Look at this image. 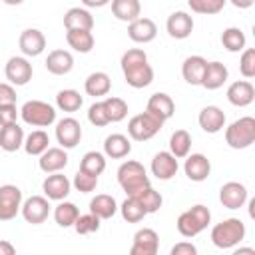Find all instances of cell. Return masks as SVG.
<instances>
[{
    "instance_id": "cell-35",
    "label": "cell",
    "mask_w": 255,
    "mask_h": 255,
    "mask_svg": "<svg viewBox=\"0 0 255 255\" xmlns=\"http://www.w3.org/2000/svg\"><path fill=\"white\" fill-rule=\"evenodd\" d=\"M221 44H223V48H225L227 52L237 54V52H243V50H245L247 38H245V34H243L241 28L229 26V28H225L223 34H221Z\"/></svg>"
},
{
    "instance_id": "cell-15",
    "label": "cell",
    "mask_w": 255,
    "mask_h": 255,
    "mask_svg": "<svg viewBox=\"0 0 255 255\" xmlns=\"http://www.w3.org/2000/svg\"><path fill=\"white\" fill-rule=\"evenodd\" d=\"M149 169H151V175H155L159 181H169L171 177H175L179 163L171 151H157L151 159Z\"/></svg>"
},
{
    "instance_id": "cell-22",
    "label": "cell",
    "mask_w": 255,
    "mask_h": 255,
    "mask_svg": "<svg viewBox=\"0 0 255 255\" xmlns=\"http://www.w3.org/2000/svg\"><path fill=\"white\" fill-rule=\"evenodd\" d=\"M197 122H199V128L205 133H217V131H221L225 128V114L217 106H205L199 112Z\"/></svg>"
},
{
    "instance_id": "cell-30",
    "label": "cell",
    "mask_w": 255,
    "mask_h": 255,
    "mask_svg": "<svg viewBox=\"0 0 255 255\" xmlns=\"http://www.w3.org/2000/svg\"><path fill=\"white\" fill-rule=\"evenodd\" d=\"M112 90V80L106 72H92L84 82V92L92 98L108 96Z\"/></svg>"
},
{
    "instance_id": "cell-10",
    "label": "cell",
    "mask_w": 255,
    "mask_h": 255,
    "mask_svg": "<svg viewBox=\"0 0 255 255\" xmlns=\"http://www.w3.org/2000/svg\"><path fill=\"white\" fill-rule=\"evenodd\" d=\"M32 74L34 70L26 56H12L4 66V76L12 86H26L32 80Z\"/></svg>"
},
{
    "instance_id": "cell-46",
    "label": "cell",
    "mask_w": 255,
    "mask_h": 255,
    "mask_svg": "<svg viewBox=\"0 0 255 255\" xmlns=\"http://www.w3.org/2000/svg\"><path fill=\"white\" fill-rule=\"evenodd\" d=\"M239 72L243 78L251 80L255 78V50L253 48H245L241 52V58H239Z\"/></svg>"
},
{
    "instance_id": "cell-3",
    "label": "cell",
    "mask_w": 255,
    "mask_h": 255,
    "mask_svg": "<svg viewBox=\"0 0 255 255\" xmlns=\"http://www.w3.org/2000/svg\"><path fill=\"white\" fill-rule=\"evenodd\" d=\"M118 183L126 195H137L141 189L151 185L145 167L135 159H128L118 167Z\"/></svg>"
},
{
    "instance_id": "cell-6",
    "label": "cell",
    "mask_w": 255,
    "mask_h": 255,
    "mask_svg": "<svg viewBox=\"0 0 255 255\" xmlns=\"http://www.w3.org/2000/svg\"><path fill=\"white\" fill-rule=\"evenodd\" d=\"M20 118L26 126L32 128H48L56 122V108L42 100H28L20 108Z\"/></svg>"
},
{
    "instance_id": "cell-11",
    "label": "cell",
    "mask_w": 255,
    "mask_h": 255,
    "mask_svg": "<svg viewBox=\"0 0 255 255\" xmlns=\"http://www.w3.org/2000/svg\"><path fill=\"white\" fill-rule=\"evenodd\" d=\"M56 139L60 147L74 149L82 139V126L76 118H62L56 124Z\"/></svg>"
},
{
    "instance_id": "cell-34",
    "label": "cell",
    "mask_w": 255,
    "mask_h": 255,
    "mask_svg": "<svg viewBox=\"0 0 255 255\" xmlns=\"http://www.w3.org/2000/svg\"><path fill=\"white\" fill-rule=\"evenodd\" d=\"M24 151L28 155H40L50 147V135L44 129H34L24 137Z\"/></svg>"
},
{
    "instance_id": "cell-50",
    "label": "cell",
    "mask_w": 255,
    "mask_h": 255,
    "mask_svg": "<svg viewBox=\"0 0 255 255\" xmlns=\"http://www.w3.org/2000/svg\"><path fill=\"white\" fill-rule=\"evenodd\" d=\"M197 247L191 241H179L171 247V255H195Z\"/></svg>"
},
{
    "instance_id": "cell-44",
    "label": "cell",
    "mask_w": 255,
    "mask_h": 255,
    "mask_svg": "<svg viewBox=\"0 0 255 255\" xmlns=\"http://www.w3.org/2000/svg\"><path fill=\"white\" fill-rule=\"evenodd\" d=\"M100 217L94 215L92 211L90 213H84V215H78V219L74 221V229L78 235H88V233H96L100 229Z\"/></svg>"
},
{
    "instance_id": "cell-32",
    "label": "cell",
    "mask_w": 255,
    "mask_h": 255,
    "mask_svg": "<svg viewBox=\"0 0 255 255\" xmlns=\"http://www.w3.org/2000/svg\"><path fill=\"white\" fill-rule=\"evenodd\" d=\"M66 42L74 52H80V54L92 52L96 44L92 30H66Z\"/></svg>"
},
{
    "instance_id": "cell-53",
    "label": "cell",
    "mask_w": 255,
    "mask_h": 255,
    "mask_svg": "<svg viewBox=\"0 0 255 255\" xmlns=\"http://www.w3.org/2000/svg\"><path fill=\"white\" fill-rule=\"evenodd\" d=\"M235 8H239V10H247V8H251L253 6V2L255 0H229Z\"/></svg>"
},
{
    "instance_id": "cell-18",
    "label": "cell",
    "mask_w": 255,
    "mask_h": 255,
    "mask_svg": "<svg viewBox=\"0 0 255 255\" xmlns=\"http://www.w3.org/2000/svg\"><path fill=\"white\" fill-rule=\"evenodd\" d=\"M165 30L171 38L175 40H185L191 36L193 32V18L183 12V10H177V12H171L167 16V22H165Z\"/></svg>"
},
{
    "instance_id": "cell-42",
    "label": "cell",
    "mask_w": 255,
    "mask_h": 255,
    "mask_svg": "<svg viewBox=\"0 0 255 255\" xmlns=\"http://www.w3.org/2000/svg\"><path fill=\"white\" fill-rule=\"evenodd\" d=\"M133 197H137V201L143 205V209H145V213L149 215V213H155V211H159V207H161V203H163V197H161V193L159 191H155L151 185L149 187H145V189H141L137 195H133Z\"/></svg>"
},
{
    "instance_id": "cell-23",
    "label": "cell",
    "mask_w": 255,
    "mask_h": 255,
    "mask_svg": "<svg viewBox=\"0 0 255 255\" xmlns=\"http://www.w3.org/2000/svg\"><path fill=\"white\" fill-rule=\"evenodd\" d=\"M38 157H40L38 165L44 173H56V171H62L68 165V153H66L64 147H48Z\"/></svg>"
},
{
    "instance_id": "cell-43",
    "label": "cell",
    "mask_w": 255,
    "mask_h": 255,
    "mask_svg": "<svg viewBox=\"0 0 255 255\" xmlns=\"http://www.w3.org/2000/svg\"><path fill=\"white\" fill-rule=\"evenodd\" d=\"M191 12L195 14H203V16H213V14H219L227 0H187Z\"/></svg>"
},
{
    "instance_id": "cell-1",
    "label": "cell",
    "mask_w": 255,
    "mask_h": 255,
    "mask_svg": "<svg viewBox=\"0 0 255 255\" xmlns=\"http://www.w3.org/2000/svg\"><path fill=\"white\" fill-rule=\"evenodd\" d=\"M120 66H122L126 84L131 86V88H135V90L145 88V86H149L153 82V68L149 66L147 54L141 48H129V50H126L122 54Z\"/></svg>"
},
{
    "instance_id": "cell-40",
    "label": "cell",
    "mask_w": 255,
    "mask_h": 255,
    "mask_svg": "<svg viewBox=\"0 0 255 255\" xmlns=\"http://www.w3.org/2000/svg\"><path fill=\"white\" fill-rule=\"evenodd\" d=\"M80 169L100 177L106 169V155L102 151H86L80 159Z\"/></svg>"
},
{
    "instance_id": "cell-12",
    "label": "cell",
    "mask_w": 255,
    "mask_h": 255,
    "mask_svg": "<svg viewBox=\"0 0 255 255\" xmlns=\"http://www.w3.org/2000/svg\"><path fill=\"white\" fill-rule=\"evenodd\" d=\"M249 199L247 187L239 181H227L219 189V201L225 209H241Z\"/></svg>"
},
{
    "instance_id": "cell-24",
    "label": "cell",
    "mask_w": 255,
    "mask_h": 255,
    "mask_svg": "<svg viewBox=\"0 0 255 255\" xmlns=\"http://www.w3.org/2000/svg\"><path fill=\"white\" fill-rule=\"evenodd\" d=\"M229 78V70L225 64L213 60V62H207L205 64V72H203V78H201V86L205 90H219Z\"/></svg>"
},
{
    "instance_id": "cell-16",
    "label": "cell",
    "mask_w": 255,
    "mask_h": 255,
    "mask_svg": "<svg viewBox=\"0 0 255 255\" xmlns=\"http://www.w3.org/2000/svg\"><path fill=\"white\" fill-rule=\"evenodd\" d=\"M20 52L28 58H36L46 50V36L38 28H26L18 38Z\"/></svg>"
},
{
    "instance_id": "cell-29",
    "label": "cell",
    "mask_w": 255,
    "mask_h": 255,
    "mask_svg": "<svg viewBox=\"0 0 255 255\" xmlns=\"http://www.w3.org/2000/svg\"><path fill=\"white\" fill-rule=\"evenodd\" d=\"M207 60L203 56H187L181 64V76L189 86H201Z\"/></svg>"
},
{
    "instance_id": "cell-54",
    "label": "cell",
    "mask_w": 255,
    "mask_h": 255,
    "mask_svg": "<svg viewBox=\"0 0 255 255\" xmlns=\"http://www.w3.org/2000/svg\"><path fill=\"white\" fill-rule=\"evenodd\" d=\"M233 249H235V247H233ZM239 253H249V255H253L255 251H253L251 247H237V249H235V255H239Z\"/></svg>"
},
{
    "instance_id": "cell-28",
    "label": "cell",
    "mask_w": 255,
    "mask_h": 255,
    "mask_svg": "<svg viewBox=\"0 0 255 255\" xmlns=\"http://www.w3.org/2000/svg\"><path fill=\"white\" fill-rule=\"evenodd\" d=\"M24 137H26L24 129L18 126V122L0 128V147L4 151H8V153L18 151L24 145Z\"/></svg>"
},
{
    "instance_id": "cell-4",
    "label": "cell",
    "mask_w": 255,
    "mask_h": 255,
    "mask_svg": "<svg viewBox=\"0 0 255 255\" xmlns=\"http://www.w3.org/2000/svg\"><path fill=\"white\" fill-rule=\"evenodd\" d=\"M209 223H211V211H209L205 205L197 203V205H191L189 209H185V211L177 217L175 227H177L179 235H183V237H195V235H199Z\"/></svg>"
},
{
    "instance_id": "cell-48",
    "label": "cell",
    "mask_w": 255,
    "mask_h": 255,
    "mask_svg": "<svg viewBox=\"0 0 255 255\" xmlns=\"http://www.w3.org/2000/svg\"><path fill=\"white\" fill-rule=\"evenodd\" d=\"M20 112L16 110V104H4L0 106V128L2 126H8V124H14L18 120Z\"/></svg>"
},
{
    "instance_id": "cell-21",
    "label": "cell",
    "mask_w": 255,
    "mask_h": 255,
    "mask_svg": "<svg viewBox=\"0 0 255 255\" xmlns=\"http://www.w3.org/2000/svg\"><path fill=\"white\" fill-rule=\"evenodd\" d=\"M227 100L235 108H247L255 100V88L249 80H237L227 88Z\"/></svg>"
},
{
    "instance_id": "cell-13",
    "label": "cell",
    "mask_w": 255,
    "mask_h": 255,
    "mask_svg": "<svg viewBox=\"0 0 255 255\" xmlns=\"http://www.w3.org/2000/svg\"><path fill=\"white\" fill-rule=\"evenodd\" d=\"M70 189H72V181L64 173H60V171L48 173L46 179L42 181V191H44V195L50 201H62V199H66L70 195Z\"/></svg>"
},
{
    "instance_id": "cell-17",
    "label": "cell",
    "mask_w": 255,
    "mask_h": 255,
    "mask_svg": "<svg viewBox=\"0 0 255 255\" xmlns=\"http://www.w3.org/2000/svg\"><path fill=\"white\" fill-rule=\"evenodd\" d=\"M183 171H185L187 179H191L195 183L205 181L211 173V161L203 153H187L185 163H183Z\"/></svg>"
},
{
    "instance_id": "cell-33",
    "label": "cell",
    "mask_w": 255,
    "mask_h": 255,
    "mask_svg": "<svg viewBox=\"0 0 255 255\" xmlns=\"http://www.w3.org/2000/svg\"><path fill=\"white\" fill-rule=\"evenodd\" d=\"M90 211L100 219H112L118 211V201L108 193H98L90 199Z\"/></svg>"
},
{
    "instance_id": "cell-36",
    "label": "cell",
    "mask_w": 255,
    "mask_h": 255,
    "mask_svg": "<svg viewBox=\"0 0 255 255\" xmlns=\"http://www.w3.org/2000/svg\"><path fill=\"white\" fill-rule=\"evenodd\" d=\"M82 104H84V98L80 96L78 90L68 88V90H60L56 94V108L62 110V112H66V114L78 112L82 108Z\"/></svg>"
},
{
    "instance_id": "cell-9",
    "label": "cell",
    "mask_w": 255,
    "mask_h": 255,
    "mask_svg": "<svg viewBox=\"0 0 255 255\" xmlns=\"http://www.w3.org/2000/svg\"><path fill=\"white\" fill-rule=\"evenodd\" d=\"M22 189L12 183L0 185V221H10L20 213Z\"/></svg>"
},
{
    "instance_id": "cell-45",
    "label": "cell",
    "mask_w": 255,
    "mask_h": 255,
    "mask_svg": "<svg viewBox=\"0 0 255 255\" xmlns=\"http://www.w3.org/2000/svg\"><path fill=\"white\" fill-rule=\"evenodd\" d=\"M72 185L80 193H92L98 187V175H92V173H86V171L78 169V173L72 179Z\"/></svg>"
},
{
    "instance_id": "cell-39",
    "label": "cell",
    "mask_w": 255,
    "mask_h": 255,
    "mask_svg": "<svg viewBox=\"0 0 255 255\" xmlns=\"http://www.w3.org/2000/svg\"><path fill=\"white\" fill-rule=\"evenodd\" d=\"M120 209V213H122V217L128 221V223H139L147 213H145V209H143V205L137 201V197H133V195H128L126 199H124V203L118 207Z\"/></svg>"
},
{
    "instance_id": "cell-26",
    "label": "cell",
    "mask_w": 255,
    "mask_h": 255,
    "mask_svg": "<svg viewBox=\"0 0 255 255\" xmlns=\"http://www.w3.org/2000/svg\"><path fill=\"white\" fill-rule=\"evenodd\" d=\"M131 151V139L124 133H112L104 139V155L112 159L128 157Z\"/></svg>"
},
{
    "instance_id": "cell-8",
    "label": "cell",
    "mask_w": 255,
    "mask_h": 255,
    "mask_svg": "<svg viewBox=\"0 0 255 255\" xmlns=\"http://www.w3.org/2000/svg\"><path fill=\"white\" fill-rule=\"evenodd\" d=\"M50 209H52V205H50V199L46 195H32V197L22 201L20 213H22L26 223L40 225V223H44L48 219Z\"/></svg>"
},
{
    "instance_id": "cell-20",
    "label": "cell",
    "mask_w": 255,
    "mask_h": 255,
    "mask_svg": "<svg viewBox=\"0 0 255 255\" xmlns=\"http://www.w3.org/2000/svg\"><path fill=\"white\" fill-rule=\"evenodd\" d=\"M145 112H149L151 116H155L159 122H167L175 114V104H173V100H171L169 94L155 92V94L149 96L147 106H145Z\"/></svg>"
},
{
    "instance_id": "cell-27",
    "label": "cell",
    "mask_w": 255,
    "mask_h": 255,
    "mask_svg": "<svg viewBox=\"0 0 255 255\" xmlns=\"http://www.w3.org/2000/svg\"><path fill=\"white\" fill-rule=\"evenodd\" d=\"M64 26H66V30H92L94 16L88 8L74 6L64 14Z\"/></svg>"
},
{
    "instance_id": "cell-25",
    "label": "cell",
    "mask_w": 255,
    "mask_h": 255,
    "mask_svg": "<svg viewBox=\"0 0 255 255\" xmlns=\"http://www.w3.org/2000/svg\"><path fill=\"white\" fill-rule=\"evenodd\" d=\"M46 70L54 76H66L74 68V56L68 50H52L46 58Z\"/></svg>"
},
{
    "instance_id": "cell-2",
    "label": "cell",
    "mask_w": 255,
    "mask_h": 255,
    "mask_svg": "<svg viewBox=\"0 0 255 255\" xmlns=\"http://www.w3.org/2000/svg\"><path fill=\"white\" fill-rule=\"evenodd\" d=\"M245 223L239 217H227L211 227V243L217 249H233L245 239Z\"/></svg>"
},
{
    "instance_id": "cell-19",
    "label": "cell",
    "mask_w": 255,
    "mask_h": 255,
    "mask_svg": "<svg viewBox=\"0 0 255 255\" xmlns=\"http://www.w3.org/2000/svg\"><path fill=\"white\" fill-rule=\"evenodd\" d=\"M128 36H129V40L135 42V44H147V42L155 40V36H157V26H155V22H153L151 18L139 16V18H135L133 22L128 24Z\"/></svg>"
},
{
    "instance_id": "cell-7",
    "label": "cell",
    "mask_w": 255,
    "mask_h": 255,
    "mask_svg": "<svg viewBox=\"0 0 255 255\" xmlns=\"http://www.w3.org/2000/svg\"><path fill=\"white\" fill-rule=\"evenodd\" d=\"M163 128V122H159L155 116H151L149 112H141L137 116H133L128 122V135L133 141H147L151 139L159 129Z\"/></svg>"
},
{
    "instance_id": "cell-47",
    "label": "cell",
    "mask_w": 255,
    "mask_h": 255,
    "mask_svg": "<svg viewBox=\"0 0 255 255\" xmlns=\"http://www.w3.org/2000/svg\"><path fill=\"white\" fill-rule=\"evenodd\" d=\"M88 122H90L92 126H96V128H104V126L110 124L102 102H94V104L88 108Z\"/></svg>"
},
{
    "instance_id": "cell-14",
    "label": "cell",
    "mask_w": 255,
    "mask_h": 255,
    "mask_svg": "<svg viewBox=\"0 0 255 255\" xmlns=\"http://www.w3.org/2000/svg\"><path fill=\"white\" fill-rule=\"evenodd\" d=\"M159 249V235L151 227H141L133 235V243L129 247L131 255H155Z\"/></svg>"
},
{
    "instance_id": "cell-38",
    "label": "cell",
    "mask_w": 255,
    "mask_h": 255,
    "mask_svg": "<svg viewBox=\"0 0 255 255\" xmlns=\"http://www.w3.org/2000/svg\"><path fill=\"white\" fill-rule=\"evenodd\" d=\"M169 151L177 157L183 159L191 151V135L187 129H175L169 137Z\"/></svg>"
},
{
    "instance_id": "cell-52",
    "label": "cell",
    "mask_w": 255,
    "mask_h": 255,
    "mask_svg": "<svg viewBox=\"0 0 255 255\" xmlns=\"http://www.w3.org/2000/svg\"><path fill=\"white\" fill-rule=\"evenodd\" d=\"M112 0H82V4H84V8H104V6H108Z\"/></svg>"
},
{
    "instance_id": "cell-49",
    "label": "cell",
    "mask_w": 255,
    "mask_h": 255,
    "mask_svg": "<svg viewBox=\"0 0 255 255\" xmlns=\"http://www.w3.org/2000/svg\"><path fill=\"white\" fill-rule=\"evenodd\" d=\"M4 104H16V90L8 82L0 84V106Z\"/></svg>"
},
{
    "instance_id": "cell-55",
    "label": "cell",
    "mask_w": 255,
    "mask_h": 255,
    "mask_svg": "<svg viewBox=\"0 0 255 255\" xmlns=\"http://www.w3.org/2000/svg\"><path fill=\"white\" fill-rule=\"evenodd\" d=\"M4 4H8V6H20L24 0H2Z\"/></svg>"
},
{
    "instance_id": "cell-41",
    "label": "cell",
    "mask_w": 255,
    "mask_h": 255,
    "mask_svg": "<svg viewBox=\"0 0 255 255\" xmlns=\"http://www.w3.org/2000/svg\"><path fill=\"white\" fill-rule=\"evenodd\" d=\"M102 104H104V110H106V116H108L110 124H118L128 116V104L122 98L110 96V98L102 100Z\"/></svg>"
},
{
    "instance_id": "cell-51",
    "label": "cell",
    "mask_w": 255,
    "mask_h": 255,
    "mask_svg": "<svg viewBox=\"0 0 255 255\" xmlns=\"http://www.w3.org/2000/svg\"><path fill=\"white\" fill-rule=\"evenodd\" d=\"M16 253V247L6 241V239H0V255H14Z\"/></svg>"
},
{
    "instance_id": "cell-37",
    "label": "cell",
    "mask_w": 255,
    "mask_h": 255,
    "mask_svg": "<svg viewBox=\"0 0 255 255\" xmlns=\"http://www.w3.org/2000/svg\"><path fill=\"white\" fill-rule=\"evenodd\" d=\"M80 211L76 207V203L72 201H66L62 199L56 207H54V221L60 225V227H74V221L78 219Z\"/></svg>"
},
{
    "instance_id": "cell-5",
    "label": "cell",
    "mask_w": 255,
    "mask_h": 255,
    "mask_svg": "<svg viewBox=\"0 0 255 255\" xmlns=\"http://www.w3.org/2000/svg\"><path fill=\"white\" fill-rule=\"evenodd\" d=\"M255 141V118L243 116L225 128V143L231 149H247Z\"/></svg>"
},
{
    "instance_id": "cell-31",
    "label": "cell",
    "mask_w": 255,
    "mask_h": 255,
    "mask_svg": "<svg viewBox=\"0 0 255 255\" xmlns=\"http://www.w3.org/2000/svg\"><path fill=\"white\" fill-rule=\"evenodd\" d=\"M112 14L120 22H133L141 14V4L139 0H112Z\"/></svg>"
}]
</instances>
